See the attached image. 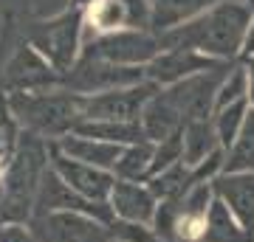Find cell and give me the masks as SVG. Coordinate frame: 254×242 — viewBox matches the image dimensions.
<instances>
[{"label": "cell", "mask_w": 254, "mask_h": 242, "mask_svg": "<svg viewBox=\"0 0 254 242\" xmlns=\"http://www.w3.org/2000/svg\"><path fill=\"white\" fill-rule=\"evenodd\" d=\"M181 138H184V163H187L190 169L200 166L206 158H212L218 149H223L212 118L190 121V124L181 130Z\"/></svg>", "instance_id": "cell-13"}, {"label": "cell", "mask_w": 254, "mask_h": 242, "mask_svg": "<svg viewBox=\"0 0 254 242\" xmlns=\"http://www.w3.org/2000/svg\"><path fill=\"white\" fill-rule=\"evenodd\" d=\"M82 31H85L82 17L79 14H73V17L68 14V17L57 20V23H48L43 28V34L34 37V48L51 62V68L57 73L73 71L82 48Z\"/></svg>", "instance_id": "cell-8"}, {"label": "cell", "mask_w": 254, "mask_h": 242, "mask_svg": "<svg viewBox=\"0 0 254 242\" xmlns=\"http://www.w3.org/2000/svg\"><path fill=\"white\" fill-rule=\"evenodd\" d=\"M243 3H246V6H252V9H254V0H243Z\"/></svg>", "instance_id": "cell-26"}, {"label": "cell", "mask_w": 254, "mask_h": 242, "mask_svg": "<svg viewBox=\"0 0 254 242\" xmlns=\"http://www.w3.org/2000/svg\"><path fill=\"white\" fill-rule=\"evenodd\" d=\"M200 242H254V234L249 228H243V223L229 211V206L223 200L215 197V203L209 208L206 228H203Z\"/></svg>", "instance_id": "cell-14"}, {"label": "cell", "mask_w": 254, "mask_h": 242, "mask_svg": "<svg viewBox=\"0 0 254 242\" xmlns=\"http://www.w3.org/2000/svg\"><path fill=\"white\" fill-rule=\"evenodd\" d=\"M212 186L215 197L223 200L243 228L254 234V172H220Z\"/></svg>", "instance_id": "cell-11"}, {"label": "cell", "mask_w": 254, "mask_h": 242, "mask_svg": "<svg viewBox=\"0 0 254 242\" xmlns=\"http://www.w3.org/2000/svg\"><path fill=\"white\" fill-rule=\"evenodd\" d=\"M85 26L93 28V37L99 34H116L130 28V9H127V0H93L88 6V20Z\"/></svg>", "instance_id": "cell-16"}, {"label": "cell", "mask_w": 254, "mask_h": 242, "mask_svg": "<svg viewBox=\"0 0 254 242\" xmlns=\"http://www.w3.org/2000/svg\"><path fill=\"white\" fill-rule=\"evenodd\" d=\"M48 163L51 169L65 180V186L76 192L79 197L91 200V203H108L110 200V192L116 186V175L113 172H105V169H96L91 163H82V161H73L68 155H63L57 149V144L48 149Z\"/></svg>", "instance_id": "cell-7"}, {"label": "cell", "mask_w": 254, "mask_h": 242, "mask_svg": "<svg viewBox=\"0 0 254 242\" xmlns=\"http://www.w3.org/2000/svg\"><path fill=\"white\" fill-rule=\"evenodd\" d=\"M37 242H113L110 228L79 211H51L28 223Z\"/></svg>", "instance_id": "cell-5"}, {"label": "cell", "mask_w": 254, "mask_h": 242, "mask_svg": "<svg viewBox=\"0 0 254 242\" xmlns=\"http://www.w3.org/2000/svg\"><path fill=\"white\" fill-rule=\"evenodd\" d=\"M220 0H155L153 6V26L170 31V28H178L184 23H190L192 17L203 14L206 9H212Z\"/></svg>", "instance_id": "cell-15"}, {"label": "cell", "mask_w": 254, "mask_h": 242, "mask_svg": "<svg viewBox=\"0 0 254 242\" xmlns=\"http://www.w3.org/2000/svg\"><path fill=\"white\" fill-rule=\"evenodd\" d=\"M246 99H249V68L235 65V68H229L226 79L220 82L215 110H223L229 104H237V101H246Z\"/></svg>", "instance_id": "cell-21"}, {"label": "cell", "mask_w": 254, "mask_h": 242, "mask_svg": "<svg viewBox=\"0 0 254 242\" xmlns=\"http://www.w3.org/2000/svg\"><path fill=\"white\" fill-rule=\"evenodd\" d=\"M153 155H155V144L153 141H138L125 146V152L119 158L116 175L119 180H136V183H147L150 180V169H153Z\"/></svg>", "instance_id": "cell-18"}, {"label": "cell", "mask_w": 254, "mask_h": 242, "mask_svg": "<svg viewBox=\"0 0 254 242\" xmlns=\"http://www.w3.org/2000/svg\"><path fill=\"white\" fill-rule=\"evenodd\" d=\"M46 149L37 141H26L11 158L3 189H0V223H31L34 217L37 192L43 183V175L48 172L46 166Z\"/></svg>", "instance_id": "cell-2"}, {"label": "cell", "mask_w": 254, "mask_h": 242, "mask_svg": "<svg viewBox=\"0 0 254 242\" xmlns=\"http://www.w3.org/2000/svg\"><path fill=\"white\" fill-rule=\"evenodd\" d=\"M246 68H249V104H252V110H254V59L246 65Z\"/></svg>", "instance_id": "cell-25"}, {"label": "cell", "mask_w": 254, "mask_h": 242, "mask_svg": "<svg viewBox=\"0 0 254 242\" xmlns=\"http://www.w3.org/2000/svg\"><path fill=\"white\" fill-rule=\"evenodd\" d=\"M108 203L116 220L138 225H153L155 211H158V197L150 192L147 183H136V180H116Z\"/></svg>", "instance_id": "cell-10"}, {"label": "cell", "mask_w": 254, "mask_h": 242, "mask_svg": "<svg viewBox=\"0 0 254 242\" xmlns=\"http://www.w3.org/2000/svg\"><path fill=\"white\" fill-rule=\"evenodd\" d=\"M0 242H37L31 228L23 223H6L0 225Z\"/></svg>", "instance_id": "cell-23"}, {"label": "cell", "mask_w": 254, "mask_h": 242, "mask_svg": "<svg viewBox=\"0 0 254 242\" xmlns=\"http://www.w3.org/2000/svg\"><path fill=\"white\" fill-rule=\"evenodd\" d=\"M158 93L155 82H141L130 88L105 90L96 96H82V121H125V124H141L147 101Z\"/></svg>", "instance_id": "cell-4"}, {"label": "cell", "mask_w": 254, "mask_h": 242, "mask_svg": "<svg viewBox=\"0 0 254 242\" xmlns=\"http://www.w3.org/2000/svg\"><path fill=\"white\" fill-rule=\"evenodd\" d=\"M11 110L40 135L73 133L82 121V96L76 93H17L11 99Z\"/></svg>", "instance_id": "cell-3"}, {"label": "cell", "mask_w": 254, "mask_h": 242, "mask_svg": "<svg viewBox=\"0 0 254 242\" xmlns=\"http://www.w3.org/2000/svg\"><path fill=\"white\" fill-rule=\"evenodd\" d=\"M249 110H252L249 99L237 101V104H229V107H223V110H215L212 121H215V130H218V138H220V146H223V149H229V146L237 141V135L243 130L246 118H249Z\"/></svg>", "instance_id": "cell-20"}, {"label": "cell", "mask_w": 254, "mask_h": 242, "mask_svg": "<svg viewBox=\"0 0 254 242\" xmlns=\"http://www.w3.org/2000/svg\"><path fill=\"white\" fill-rule=\"evenodd\" d=\"M243 56H252V59H254V17H252V23H249V31H246Z\"/></svg>", "instance_id": "cell-24"}, {"label": "cell", "mask_w": 254, "mask_h": 242, "mask_svg": "<svg viewBox=\"0 0 254 242\" xmlns=\"http://www.w3.org/2000/svg\"><path fill=\"white\" fill-rule=\"evenodd\" d=\"M110 237L116 242H161L158 234L153 231V225H138V223H127V220H113L108 225Z\"/></svg>", "instance_id": "cell-22"}, {"label": "cell", "mask_w": 254, "mask_h": 242, "mask_svg": "<svg viewBox=\"0 0 254 242\" xmlns=\"http://www.w3.org/2000/svg\"><path fill=\"white\" fill-rule=\"evenodd\" d=\"M252 6L243 0H220L203 14L192 17L178 28H170L158 37V45L164 48H190L198 54L215 59V62H229L232 56L243 54L246 31L252 23Z\"/></svg>", "instance_id": "cell-1"}, {"label": "cell", "mask_w": 254, "mask_h": 242, "mask_svg": "<svg viewBox=\"0 0 254 242\" xmlns=\"http://www.w3.org/2000/svg\"><path fill=\"white\" fill-rule=\"evenodd\" d=\"M158 54H161L158 40L141 34V31H133V28L96 37L91 51H85V56H96V59L113 65H133V68H147Z\"/></svg>", "instance_id": "cell-6"}, {"label": "cell", "mask_w": 254, "mask_h": 242, "mask_svg": "<svg viewBox=\"0 0 254 242\" xmlns=\"http://www.w3.org/2000/svg\"><path fill=\"white\" fill-rule=\"evenodd\" d=\"M218 65L223 62H215V59H209L198 51H190V48H164L161 54L147 65V79L161 85V88H170V85H178L190 76L212 71Z\"/></svg>", "instance_id": "cell-9"}, {"label": "cell", "mask_w": 254, "mask_h": 242, "mask_svg": "<svg viewBox=\"0 0 254 242\" xmlns=\"http://www.w3.org/2000/svg\"><path fill=\"white\" fill-rule=\"evenodd\" d=\"M57 149L73 161H82V163H91L96 169H105V172H113L116 169L119 158L125 152V146L119 144H108V141H96V138H85V135H76V133H68L57 141Z\"/></svg>", "instance_id": "cell-12"}, {"label": "cell", "mask_w": 254, "mask_h": 242, "mask_svg": "<svg viewBox=\"0 0 254 242\" xmlns=\"http://www.w3.org/2000/svg\"><path fill=\"white\" fill-rule=\"evenodd\" d=\"M113 242H116V240H113Z\"/></svg>", "instance_id": "cell-27"}, {"label": "cell", "mask_w": 254, "mask_h": 242, "mask_svg": "<svg viewBox=\"0 0 254 242\" xmlns=\"http://www.w3.org/2000/svg\"><path fill=\"white\" fill-rule=\"evenodd\" d=\"M223 172H254V110H249L237 141L226 149Z\"/></svg>", "instance_id": "cell-19"}, {"label": "cell", "mask_w": 254, "mask_h": 242, "mask_svg": "<svg viewBox=\"0 0 254 242\" xmlns=\"http://www.w3.org/2000/svg\"><path fill=\"white\" fill-rule=\"evenodd\" d=\"M76 135L85 138H96V141H108V144H119V146H130V144L147 141L141 124H125V121H79L73 127Z\"/></svg>", "instance_id": "cell-17"}]
</instances>
